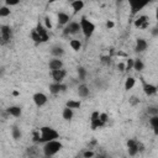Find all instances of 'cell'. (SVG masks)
<instances>
[{
	"label": "cell",
	"instance_id": "cell-18",
	"mask_svg": "<svg viewBox=\"0 0 158 158\" xmlns=\"http://www.w3.org/2000/svg\"><path fill=\"white\" fill-rule=\"evenodd\" d=\"M6 112L14 117H20L21 114H22V109L20 106H16V105H12V106H9L6 109Z\"/></svg>",
	"mask_w": 158,
	"mask_h": 158
},
{
	"label": "cell",
	"instance_id": "cell-40",
	"mask_svg": "<svg viewBox=\"0 0 158 158\" xmlns=\"http://www.w3.org/2000/svg\"><path fill=\"white\" fill-rule=\"evenodd\" d=\"M114 26H115V23H114V21H111V20H109V21L106 22V27H107L109 30H110V28H112Z\"/></svg>",
	"mask_w": 158,
	"mask_h": 158
},
{
	"label": "cell",
	"instance_id": "cell-23",
	"mask_svg": "<svg viewBox=\"0 0 158 158\" xmlns=\"http://www.w3.org/2000/svg\"><path fill=\"white\" fill-rule=\"evenodd\" d=\"M149 123L153 128V132L154 135H158V115H154L149 118Z\"/></svg>",
	"mask_w": 158,
	"mask_h": 158
},
{
	"label": "cell",
	"instance_id": "cell-8",
	"mask_svg": "<svg viewBox=\"0 0 158 158\" xmlns=\"http://www.w3.org/2000/svg\"><path fill=\"white\" fill-rule=\"evenodd\" d=\"M0 32H1V40H2V44L10 42L11 37H12V30L10 26L7 25H2L0 27Z\"/></svg>",
	"mask_w": 158,
	"mask_h": 158
},
{
	"label": "cell",
	"instance_id": "cell-5",
	"mask_svg": "<svg viewBox=\"0 0 158 158\" xmlns=\"http://www.w3.org/2000/svg\"><path fill=\"white\" fill-rule=\"evenodd\" d=\"M79 31H81V27H80V22H77V21H70L63 30V33L65 36L68 35H75L78 33Z\"/></svg>",
	"mask_w": 158,
	"mask_h": 158
},
{
	"label": "cell",
	"instance_id": "cell-25",
	"mask_svg": "<svg viewBox=\"0 0 158 158\" xmlns=\"http://www.w3.org/2000/svg\"><path fill=\"white\" fill-rule=\"evenodd\" d=\"M31 40L36 43V44H40V43H43L42 42V38H41V36L37 33V31L33 28L32 31H31Z\"/></svg>",
	"mask_w": 158,
	"mask_h": 158
},
{
	"label": "cell",
	"instance_id": "cell-2",
	"mask_svg": "<svg viewBox=\"0 0 158 158\" xmlns=\"http://www.w3.org/2000/svg\"><path fill=\"white\" fill-rule=\"evenodd\" d=\"M62 148H63L62 142H59L58 139H54V141H51V142L44 143V146H43V154L46 157H53Z\"/></svg>",
	"mask_w": 158,
	"mask_h": 158
},
{
	"label": "cell",
	"instance_id": "cell-27",
	"mask_svg": "<svg viewBox=\"0 0 158 158\" xmlns=\"http://www.w3.org/2000/svg\"><path fill=\"white\" fill-rule=\"evenodd\" d=\"M133 69L136 72H142L144 69V64L141 59H135V64H133Z\"/></svg>",
	"mask_w": 158,
	"mask_h": 158
},
{
	"label": "cell",
	"instance_id": "cell-29",
	"mask_svg": "<svg viewBox=\"0 0 158 158\" xmlns=\"http://www.w3.org/2000/svg\"><path fill=\"white\" fill-rule=\"evenodd\" d=\"M69 44H70V47H72L74 51H79V49L81 48V42H80L79 40H72V41L69 42Z\"/></svg>",
	"mask_w": 158,
	"mask_h": 158
},
{
	"label": "cell",
	"instance_id": "cell-12",
	"mask_svg": "<svg viewBox=\"0 0 158 158\" xmlns=\"http://www.w3.org/2000/svg\"><path fill=\"white\" fill-rule=\"evenodd\" d=\"M67 89V85L63 84V83H52L49 84V93L53 94V95H57L62 91H64Z\"/></svg>",
	"mask_w": 158,
	"mask_h": 158
},
{
	"label": "cell",
	"instance_id": "cell-11",
	"mask_svg": "<svg viewBox=\"0 0 158 158\" xmlns=\"http://www.w3.org/2000/svg\"><path fill=\"white\" fill-rule=\"evenodd\" d=\"M148 20H149L148 16L142 15V16H139V17H137V19L135 20L133 26L137 27V28H142V30H144V28L148 27Z\"/></svg>",
	"mask_w": 158,
	"mask_h": 158
},
{
	"label": "cell",
	"instance_id": "cell-10",
	"mask_svg": "<svg viewBox=\"0 0 158 158\" xmlns=\"http://www.w3.org/2000/svg\"><path fill=\"white\" fill-rule=\"evenodd\" d=\"M141 81H142V88H143V91H144V94H146V95L152 96V95L157 94L158 89H157V86H156V85H153V84H151V83H147L143 78H141Z\"/></svg>",
	"mask_w": 158,
	"mask_h": 158
},
{
	"label": "cell",
	"instance_id": "cell-20",
	"mask_svg": "<svg viewBox=\"0 0 158 158\" xmlns=\"http://www.w3.org/2000/svg\"><path fill=\"white\" fill-rule=\"evenodd\" d=\"M51 53H52V56H53L54 58H60V57L64 54V49H63V47H60V46H54V47H52Z\"/></svg>",
	"mask_w": 158,
	"mask_h": 158
},
{
	"label": "cell",
	"instance_id": "cell-17",
	"mask_svg": "<svg viewBox=\"0 0 158 158\" xmlns=\"http://www.w3.org/2000/svg\"><path fill=\"white\" fill-rule=\"evenodd\" d=\"M148 47V43L144 38H137L136 40V47H135V51L141 53V52H144Z\"/></svg>",
	"mask_w": 158,
	"mask_h": 158
},
{
	"label": "cell",
	"instance_id": "cell-42",
	"mask_svg": "<svg viewBox=\"0 0 158 158\" xmlns=\"http://www.w3.org/2000/svg\"><path fill=\"white\" fill-rule=\"evenodd\" d=\"M12 95H14V96H19V91H17V90L12 91Z\"/></svg>",
	"mask_w": 158,
	"mask_h": 158
},
{
	"label": "cell",
	"instance_id": "cell-38",
	"mask_svg": "<svg viewBox=\"0 0 158 158\" xmlns=\"http://www.w3.org/2000/svg\"><path fill=\"white\" fill-rule=\"evenodd\" d=\"M100 120H101L104 123H106V122H107V120H109V117H107V115H106V114H100Z\"/></svg>",
	"mask_w": 158,
	"mask_h": 158
},
{
	"label": "cell",
	"instance_id": "cell-6",
	"mask_svg": "<svg viewBox=\"0 0 158 158\" xmlns=\"http://www.w3.org/2000/svg\"><path fill=\"white\" fill-rule=\"evenodd\" d=\"M105 123L100 120V112L99 111H94L90 116V127L91 130H96V128H100V127H104Z\"/></svg>",
	"mask_w": 158,
	"mask_h": 158
},
{
	"label": "cell",
	"instance_id": "cell-13",
	"mask_svg": "<svg viewBox=\"0 0 158 158\" xmlns=\"http://www.w3.org/2000/svg\"><path fill=\"white\" fill-rule=\"evenodd\" d=\"M51 75H52V79L54 80V83H62L63 79H64L65 75H67V72H65L64 69L52 70V72H51Z\"/></svg>",
	"mask_w": 158,
	"mask_h": 158
},
{
	"label": "cell",
	"instance_id": "cell-22",
	"mask_svg": "<svg viewBox=\"0 0 158 158\" xmlns=\"http://www.w3.org/2000/svg\"><path fill=\"white\" fill-rule=\"evenodd\" d=\"M62 116H63V118L65 120V121H70L72 118H73V116H74V111L72 110V109H69V107H64L63 109V111H62Z\"/></svg>",
	"mask_w": 158,
	"mask_h": 158
},
{
	"label": "cell",
	"instance_id": "cell-36",
	"mask_svg": "<svg viewBox=\"0 0 158 158\" xmlns=\"http://www.w3.org/2000/svg\"><path fill=\"white\" fill-rule=\"evenodd\" d=\"M117 69H118L120 72H125V70H126V63L120 62V63L117 64Z\"/></svg>",
	"mask_w": 158,
	"mask_h": 158
},
{
	"label": "cell",
	"instance_id": "cell-33",
	"mask_svg": "<svg viewBox=\"0 0 158 158\" xmlns=\"http://www.w3.org/2000/svg\"><path fill=\"white\" fill-rule=\"evenodd\" d=\"M44 27H46L47 30H51V28L53 27V25H52V21H51V17H49V16H46V17H44Z\"/></svg>",
	"mask_w": 158,
	"mask_h": 158
},
{
	"label": "cell",
	"instance_id": "cell-44",
	"mask_svg": "<svg viewBox=\"0 0 158 158\" xmlns=\"http://www.w3.org/2000/svg\"><path fill=\"white\" fill-rule=\"evenodd\" d=\"M31 158H33V157H31Z\"/></svg>",
	"mask_w": 158,
	"mask_h": 158
},
{
	"label": "cell",
	"instance_id": "cell-9",
	"mask_svg": "<svg viewBox=\"0 0 158 158\" xmlns=\"http://www.w3.org/2000/svg\"><path fill=\"white\" fill-rule=\"evenodd\" d=\"M128 5H130V9H131V15H136L138 11H141L143 7H146V6L148 5V2H147V1L141 2V1L130 0V1H128Z\"/></svg>",
	"mask_w": 158,
	"mask_h": 158
},
{
	"label": "cell",
	"instance_id": "cell-41",
	"mask_svg": "<svg viewBox=\"0 0 158 158\" xmlns=\"http://www.w3.org/2000/svg\"><path fill=\"white\" fill-rule=\"evenodd\" d=\"M101 62H104V63H110V57H101Z\"/></svg>",
	"mask_w": 158,
	"mask_h": 158
},
{
	"label": "cell",
	"instance_id": "cell-32",
	"mask_svg": "<svg viewBox=\"0 0 158 158\" xmlns=\"http://www.w3.org/2000/svg\"><path fill=\"white\" fill-rule=\"evenodd\" d=\"M133 64H135V59L128 58L126 60V72H130L131 69H133Z\"/></svg>",
	"mask_w": 158,
	"mask_h": 158
},
{
	"label": "cell",
	"instance_id": "cell-3",
	"mask_svg": "<svg viewBox=\"0 0 158 158\" xmlns=\"http://www.w3.org/2000/svg\"><path fill=\"white\" fill-rule=\"evenodd\" d=\"M79 22H80V27H81V32H83L84 37H85L86 40H89V38L93 36L94 31H95V25H94L90 20H88L85 16H83Z\"/></svg>",
	"mask_w": 158,
	"mask_h": 158
},
{
	"label": "cell",
	"instance_id": "cell-26",
	"mask_svg": "<svg viewBox=\"0 0 158 158\" xmlns=\"http://www.w3.org/2000/svg\"><path fill=\"white\" fill-rule=\"evenodd\" d=\"M65 106L69 107V109H72V110L79 109V107H80V101H78V100H68V101L65 102Z\"/></svg>",
	"mask_w": 158,
	"mask_h": 158
},
{
	"label": "cell",
	"instance_id": "cell-35",
	"mask_svg": "<svg viewBox=\"0 0 158 158\" xmlns=\"http://www.w3.org/2000/svg\"><path fill=\"white\" fill-rule=\"evenodd\" d=\"M94 156H95V153H94L93 151H86V152H84V154H83L84 158H93Z\"/></svg>",
	"mask_w": 158,
	"mask_h": 158
},
{
	"label": "cell",
	"instance_id": "cell-24",
	"mask_svg": "<svg viewBox=\"0 0 158 158\" xmlns=\"http://www.w3.org/2000/svg\"><path fill=\"white\" fill-rule=\"evenodd\" d=\"M136 84V79L133 77H128L126 80H125V90H131Z\"/></svg>",
	"mask_w": 158,
	"mask_h": 158
},
{
	"label": "cell",
	"instance_id": "cell-39",
	"mask_svg": "<svg viewBox=\"0 0 158 158\" xmlns=\"http://www.w3.org/2000/svg\"><path fill=\"white\" fill-rule=\"evenodd\" d=\"M151 33H152L153 37H157V36H158V27H153V28L151 30Z\"/></svg>",
	"mask_w": 158,
	"mask_h": 158
},
{
	"label": "cell",
	"instance_id": "cell-16",
	"mask_svg": "<svg viewBox=\"0 0 158 158\" xmlns=\"http://www.w3.org/2000/svg\"><path fill=\"white\" fill-rule=\"evenodd\" d=\"M48 67H49L51 72H52V70L63 69V62H62V59H60V58H53V59H51V60H49Z\"/></svg>",
	"mask_w": 158,
	"mask_h": 158
},
{
	"label": "cell",
	"instance_id": "cell-15",
	"mask_svg": "<svg viewBox=\"0 0 158 158\" xmlns=\"http://www.w3.org/2000/svg\"><path fill=\"white\" fill-rule=\"evenodd\" d=\"M69 20H70V16H69L67 12H63V11L58 12V15H57L58 25H60V26H64V27H65V26L69 23Z\"/></svg>",
	"mask_w": 158,
	"mask_h": 158
},
{
	"label": "cell",
	"instance_id": "cell-34",
	"mask_svg": "<svg viewBox=\"0 0 158 158\" xmlns=\"http://www.w3.org/2000/svg\"><path fill=\"white\" fill-rule=\"evenodd\" d=\"M6 6H15L19 4V0H5Z\"/></svg>",
	"mask_w": 158,
	"mask_h": 158
},
{
	"label": "cell",
	"instance_id": "cell-43",
	"mask_svg": "<svg viewBox=\"0 0 158 158\" xmlns=\"http://www.w3.org/2000/svg\"><path fill=\"white\" fill-rule=\"evenodd\" d=\"M156 20L158 21V7L156 9Z\"/></svg>",
	"mask_w": 158,
	"mask_h": 158
},
{
	"label": "cell",
	"instance_id": "cell-28",
	"mask_svg": "<svg viewBox=\"0 0 158 158\" xmlns=\"http://www.w3.org/2000/svg\"><path fill=\"white\" fill-rule=\"evenodd\" d=\"M10 12H11V10H10L9 6L4 5V6L0 7V17H6V16L10 15Z\"/></svg>",
	"mask_w": 158,
	"mask_h": 158
},
{
	"label": "cell",
	"instance_id": "cell-1",
	"mask_svg": "<svg viewBox=\"0 0 158 158\" xmlns=\"http://www.w3.org/2000/svg\"><path fill=\"white\" fill-rule=\"evenodd\" d=\"M40 133H41V138H40V143H47L51 141H54L57 138H59V132L56 131L54 128L49 127V126H43L40 128Z\"/></svg>",
	"mask_w": 158,
	"mask_h": 158
},
{
	"label": "cell",
	"instance_id": "cell-21",
	"mask_svg": "<svg viewBox=\"0 0 158 158\" xmlns=\"http://www.w3.org/2000/svg\"><path fill=\"white\" fill-rule=\"evenodd\" d=\"M89 88H88V85L86 84H80L79 86H78V95L80 96V98H86L88 95H89Z\"/></svg>",
	"mask_w": 158,
	"mask_h": 158
},
{
	"label": "cell",
	"instance_id": "cell-7",
	"mask_svg": "<svg viewBox=\"0 0 158 158\" xmlns=\"http://www.w3.org/2000/svg\"><path fill=\"white\" fill-rule=\"evenodd\" d=\"M32 100H33V102H35V105H36L37 107H42L43 105L47 104L48 98H47V95H46L44 93L38 91V93H35V94H33Z\"/></svg>",
	"mask_w": 158,
	"mask_h": 158
},
{
	"label": "cell",
	"instance_id": "cell-30",
	"mask_svg": "<svg viewBox=\"0 0 158 158\" xmlns=\"http://www.w3.org/2000/svg\"><path fill=\"white\" fill-rule=\"evenodd\" d=\"M11 135H12V138L20 139V138H21V131H20V128L16 127V126H14L12 130H11Z\"/></svg>",
	"mask_w": 158,
	"mask_h": 158
},
{
	"label": "cell",
	"instance_id": "cell-37",
	"mask_svg": "<svg viewBox=\"0 0 158 158\" xmlns=\"http://www.w3.org/2000/svg\"><path fill=\"white\" fill-rule=\"evenodd\" d=\"M139 102V99L137 98V96H131L130 98V104L131 105H136V104H138Z\"/></svg>",
	"mask_w": 158,
	"mask_h": 158
},
{
	"label": "cell",
	"instance_id": "cell-4",
	"mask_svg": "<svg viewBox=\"0 0 158 158\" xmlns=\"http://www.w3.org/2000/svg\"><path fill=\"white\" fill-rule=\"evenodd\" d=\"M142 149H143L142 146H141L139 142H137L136 139L131 138V139L127 141V152H128V154H130L131 157L136 156V154H137L139 151H142Z\"/></svg>",
	"mask_w": 158,
	"mask_h": 158
},
{
	"label": "cell",
	"instance_id": "cell-31",
	"mask_svg": "<svg viewBox=\"0 0 158 158\" xmlns=\"http://www.w3.org/2000/svg\"><path fill=\"white\" fill-rule=\"evenodd\" d=\"M78 77H79L80 80H84V79H85V77H86V70H85V68L78 67Z\"/></svg>",
	"mask_w": 158,
	"mask_h": 158
},
{
	"label": "cell",
	"instance_id": "cell-19",
	"mask_svg": "<svg viewBox=\"0 0 158 158\" xmlns=\"http://www.w3.org/2000/svg\"><path fill=\"white\" fill-rule=\"evenodd\" d=\"M84 5H85V2H84L83 0H74V1H72V2H70V7L73 9L74 14L79 12L80 10H83Z\"/></svg>",
	"mask_w": 158,
	"mask_h": 158
},
{
	"label": "cell",
	"instance_id": "cell-14",
	"mask_svg": "<svg viewBox=\"0 0 158 158\" xmlns=\"http://www.w3.org/2000/svg\"><path fill=\"white\" fill-rule=\"evenodd\" d=\"M36 31H37V33L41 36V38H42V42H47L48 40H49V37H48V30L42 25V23H37V26H36V28H35Z\"/></svg>",
	"mask_w": 158,
	"mask_h": 158
}]
</instances>
